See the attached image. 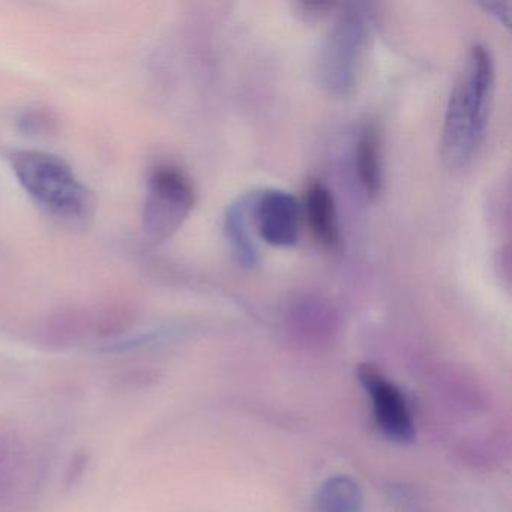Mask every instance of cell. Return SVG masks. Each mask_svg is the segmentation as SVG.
I'll list each match as a JSON object with an SVG mask.
<instances>
[{
	"mask_svg": "<svg viewBox=\"0 0 512 512\" xmlns=\"http://www.w3.org/2000/svg\"><path fill=\"white\" fill-rule=\"evenodd\" d=\"M151 379V373L143 370L128 371V373L122 374L119 380V386H124L125 389H140L145 388L148 385V380Z\"/></svg>",
	"mask_w": 512,
	"mask_h": 512,
	"instance_id": "14",
	"label": "cell"
},
{
	"mask_svg": "<svg viewBox=\"0 0 512 512\" xmlns=\"http://www.w3.org/2000/svg\"><path fill=\"white\" fill-rule=\"evenodd\" d=\"M496 68L490 50L475 44L446 107L442 158L452 170L464 169L478 155L490 118Z\"/></svg>",
	"mask_w": 512,
	"mask_h": 512,
	"instance_id": "1",
	"label": "cell"
},
{
	"mask_svg": "<svg viewBox=\"0 0 512 512\" xmlns=\"http://www.w3.org/2000/svg\"><path fill=\"white\" fill-rule=\"evenodd\" d=\"M304 212L314 239L325 250L338 251L341 247L340 224L331 190L323 182H311L305 191Z\"/></svg>",
	"mask_w": 512,
	"mask_h": 512,
	"instance_id": "8",
	"label": "cell"
},
{
	"mask_svg": "<svg viewBox=\"0 0 512 512\" xmlns=\"http://www.w3.org/2000/svg\"><path fill=\"white\" fill-rule=\"evenodd\" d=\"M89 461H91V457H89L88 452L80 451L73 455L67 470H65V488H74L85 478L86 472H88Z\"/></svg>",
	"mask_w": 512,
	"mask_h": 512,
	"instance_id": "13",
	"label": "cell"
},
{
	"mask_svg": "<svg viewBox=\"0 0 512 512\" xmlns=\"http://www.w3.org/2000/svg\"><path fill=\"white\" fill-rule=\"evenodd\" d=\"M11 169L29 199L46 214L65 223H83L94 212V194L59 155L22 149L11 155Z\"/></svg>",
	"mask_w": 512,
	"mask_h": 512,
	"instance_id": "2",
	"label": "cell"
},
{
	"mask_svg": "<svg viewBox=\"0 0 512 512\" xmlns=\"http://www.w3.org/2000/svg\"><path fill=\"white\" fill-rule=\"evenodd\" d=\"M356 377L370 397L374 421L383 436L403 445L415 442V422L406 398L397 385L373 364L358 365Z\"/></svg>",
	"mask_w": 512,
	"mask_h": 512,
	"instance_id": "6",
	"label": "cell"
},
{
	"mask_svg": "<svg viewBox=\"0 0 512 512\" xmlns=\"http://www.w3.org/2000/svg\"><path fill=\"white\" fill-rule=\"evenodd\" d=\"M253 199L254 194H248L236 200L227 209L226 221H224L227 239L238 256L239 262L245 266L256 265L257 262V251L250 230L251 226H254L253 214H251Z\"/></svg>",
	"mask_w": 512,
	"mask_h": 512,
	"instance_id": "11",
	"label": "cell"
},
{
	"mask_svg": "<svg viewBox=\"0 0 512 512\" xmlns=\"http://www.w3.org/2000/svg\"><path fill=\"white\" fill-rule=\"evenodd\" d=\"M251 214L254 227L266 244L287 248L298 242L301 208L287 191L269 188L254 194Z\"/></svg>",
	"mask_w": 512,
	"mask_h": 512,
	"instance_id": "7",
	"label": "cell"
},
{
	"mask_svg": "<svg viewBox=\"0 0 512 512\" xmlns=\"http://www.w3.org/2000/svg\"><path fill=\"white\" fill-rule=\"evenodd\" d=\"M367 29L361 14H343L331 29L319 56V82L329 94L343 97L358 82Z\"/></svg>",
	"mask_w": 512,
	"mask_h": 512,
	"instance_id": "5",
	"label": "cell"
},
{
	"mask_svg": "<svg viewBox=\"0 0 512 512\" xmlns=\"http://www.w3.org/2000/svg\"><path fill=\"white\" fill-rule=\"evenodd\" d=\"M139 313L125 301L73 305L53 311L41 320L35 331L40 346L49 350H67L86 341L116 340L134 328Z\"/></svg>",
	"mask_w": 512,
	"mask_h": 512,
	"instance_id": "3",
	"label": "cell"
},
{
	"mask_svg": "<svg viewBox=\"0 0 512 512\" xmlns=\"http://www.w3.org/2000/svg\"><path fill=\"white\" fill-rule=\"evenodd\" d=\"M364 493L361 485L347 475H334L317 488L311 512H362Z\"/></svg>",
	"mask_w": 512,
	"mask_h": 512,
	"instance_id": "10",
	"label": "cell"
},
{
	"mask_svg": "<svg viewBox=\"0 0 512 512\" xmlns=\"http://www.w3.org/2000/svg\"><path fill=\"white\" fill-rule=\"evenodd\" d=\"M356 172L368 197L379 196L382 191V139L374 122L365 125L356 143Z\"/></svg>",
	"mask_w": 512,
	"mask_h": 512,
	"instance_id": "9",
	"label": "cell"
},
{
	"mask_svg": "<svg viewBox=\"0 0 512 512\" xmlns=\"http://www.w3.org/2000/svg\"><path fill=\"white\" fill-rule=\"evenodd\" d=\"M56 116L50 110L29 109L20 116V127L32 134L47 133L52 131L56 125Z\"/></svg>",
	"mask_w": 512,
	"mask_h": 512,
	"instance_id": "12",
	"label": "cell"
},
{
	"mask_svg": "<svg viewBox=\"0 0 512 512\" xmlns=\"http://www.w3.org/2000/svg\"><path fill=\"white\" fill-rule=\"evenodd\" d=\"M196 187L188 173L172 163L151 170L143 202L142 227L154 244L169 241L190 218L196 206Z\"/></svg>",
	"mask_w": 512,
	"mask_h": 512,
	"instance_id": "4",
	"label": "cell"
}]
</instances>
